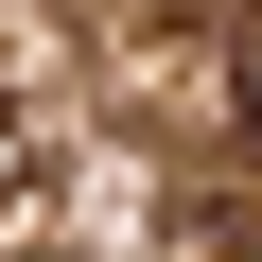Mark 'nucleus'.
<instances>
[{
    "label": "nucleus",
    "instance_id": "f257e3e1",
    "mask_svg": "<svg viewBox=\"0 0 262 262\" xmlns=\"http://www.w3.org/2000/svg\"><path fill=\"white\" fill-rule=\"evenodd\" d=\"M227 122H245V140H262V18L227 35Z\"/></svg>",
    "mask_w": 262,
    "mask_h": 262
}]
</instances>
